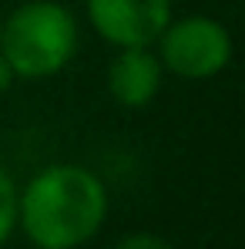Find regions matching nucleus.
I'll list each match as a JSON object with an SVG mask.
<instances>
[{"label": "nucleus", "instance_id": "nucleus-1", "mask_svg": "<svg viewBox=\"0 0 245 249\" xmlns=\"http://www.w3.org/2000/svg\"><path fill=\"white\" fill-rule=\"evenodd\" d=\"M111 209L108 185L78 162H54L17 189V229L37 249H81Z\"/></svg>", "mask_w": 245, "mask_h": 249}, {"label": "nucleus", "instance_id": "nucleus-2", "mask_svg": "<svg viewBox=\"0 0 245 249\" xmlns=\"http://www.w3.org/2000/svg\"><path fill=\"white\" fill-rule=\"evenodd\" d=\"M81 44L78 17L57 0H24L0 24V54L14 78L44 81L61 74Z\"/></svg>", "mask_w": 245, "mask_h": 249}, {"label": "nucleus", "instance_id": "nucleus-3", "mask_svg": "<svg viewBox=\"0 0 245 249\" xmlns=\"http://www.w3.org/2000/svg\"><path fill=\"white\" fill-rule=\"evenodd\" d=\"M155 47H158L155 54L162 61L164 74H175L181 81L218 78L232 64V54H235L229 27L208 14H188L178 20L171 17Z\"/></svg>", "mask_w": 245, "mask_h": 249}, {"label": "nucleus", "instance_id": "nucleus-4", "mask_svg": "<svg viewBox=\"0 0 245 249\" xmlns=\"http://www.w3.org/2000/svg\"><path fill=\"white\" fill-rule=\"evenodd\" d=\"M87 20L111 47H155L171 20V0H87Z\"/></svg>", "mask_w": 245, "mask_h": 249}, {"label": "nucleus", "instance_id": "nucleus-5", "mask_svg": "<svg viewBox=\"0 0 245 249\" xmlns=\"http://www.w3.org/2000/svg\"><path fill=\"white\" fill-rule=\"evenodd\" d=\"M104 84L121 108L141 111L162 94L164 68L151 47H118V54L108 64Z\"/></svg>", "mask_w": 245, "mask_h": 249}, {"label": "nucleus", "instance_id": "nucleus-6", "mask_svg": "<svg viewBox=\"0 0 245 249\" xmlns=\"http://www.w3.org/2000/svg\"><path fill=\"white\" fill-rule=\"evenodd\" d=\"M14 229H17V182L0 165V249L7 246Z\"/></svg>", "mask_w": 245, "mask_h": 249}, {"label": "nucleus", "instance_id": "nucleus-7", "mask_svg": "<svg viewBox=\"0 0 245 249\" xmlns=\"http://www.w3.org/2000/svg\"><path fill=\"white\" fill-rule=\"evenodd\" d=\"M111 249H175V246L158 232H128Z\"/></svg>", "mask_w": 245, "mask_h": 249}, {"label": "nucleus", "instance_id": "nucleus-8", "mask_svg": "<svg viewBox=\"0 0 245 249\" xmlns=\"http://www.w3.org/2000/svg\"><path fill=\"white\" fill-rule=\"evenodd\" d=\"M14 81H17V78H14V71H10V64H7V57L0 54V98H3V94L10 91V84H14Z\"/></svg>", "mask_w": 245, "mask_h": 249}]
</instances>
